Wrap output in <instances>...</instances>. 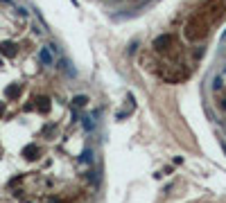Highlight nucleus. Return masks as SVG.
I'll return each instance as SVG.
<instances>
[{
	"instance_id": "obj_1",
	"label": "nucleus",
	"mask_w": 226,
	"mask_h": 203,
	"mask_svg": "<svg viewBox=\"0 0 226 203\" xmlns=\"http://www.w3.org/2000/svg\"><path fill=\"white\" fill-rule=\"evenodd\" d=\"M41 61H43L45 65H52V56H50L48 50H41Z\"/></svg>"
},
{
	"instance_id": "obj_2",
	"label": "nucleus",
	"mask_w": 226,
	"mask_h": 203,
	"mask_svg": "<svg viewBox=\"0 0 226 203\" xmlns=\"http://www.w3.org/2000/svg\"><path fill=\"white\" fill-rule=\"evenodd\" d=\"M75 102H77L79 106H84V104H86V97H77V99H75Z\"/></svg>"
}]
</instances>
